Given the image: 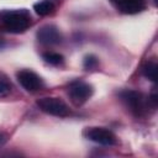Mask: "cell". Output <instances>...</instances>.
Listing matches in <instances>:
<instances>
[{"label":"cell","mask_w":158,"mask_h":158,"mask_svg":"<svg viewBox=\"0 0 158 158\" xmlns=\"http://www.w3.org/2000/svg\"><path fill=\"white\" fill-rule=\"evenodd\" d=\"M31 25V15L27 9H12L0 11V26L11 33L25 32Z\"/></svg>","instance_id":"6da1fadb"},{"label":"cell","mask_w":158,"mask_h":158,"mask_svg":"<svg viewBox=\"0 0 158 158\" xmlns=\"http://www.w3.org/2000/svg\"><path fill=\"white\" fill-rule=\"evenodd\" d=\"M99 65V59L93 56V54H89L84 58V68L88 69V70H91V69H96Z\"/></svg>","instance_id":"4fadbf2b"},{"label":"cell","mask_w":158,"mask_h":158,"mask_svg":"<svg viewBox=\"0 0 158 158\" xmlns=\"http://www.w3.org/2000/svg\"><path fill=\"white\" fill-rule=\"evenodd\" d=\"M16 77H17L19 83L21 84V86L27 91H37V90L42 89L44 85L42 78L38 74H36L35 72L28 70V69H22L20 72H17Z\"/></svg>","instance_id":"277c9868"},{"label":"cell","mask_w":158,"mask_h":158,"mask_svg":"<svg viewBox=\"0 0 158 158\" xmlns=\"http://www.w3.org/2000/svg\"><path fill=\"white\" fill-rule=\"evenodd\" d=\"M157 63L154 60H148L142 67V74L151 81H157Z\"/></svg>","instance_id":"30bf717a"},{"label":"cell","mask_w":158,"mask_h":158,"mask_svg":"<svg viewBox=\"0 0 158 158\" xmlns=\"http://www.w3.org/2000/svg\"><path fill=\"white\" fill-rule=\"evenodd\" d=\"M68 94L70 96V100L75 105H81L91 96L93 88H91V85H89V84H86L84 81L77 80V81L70 84Z\"/></svg>","instance_id":"5b68a950"},{"label":"cell","mask_w":158,"mask_h":158,"mask_svg":"<svg viewBox=\"0 0 158 158\" xmlns=\"http://www.w3.org/2000/svg\"><path fill=\"white\" fill-rule=\"evenodd\" d=\"M37 106L41 111L52 115V116H58V117H64L69 115V107L67 104L60 100L59 98H42L37 100Z\"/></svg>","instance_id":"7a4b0ae2"},{"label":"cell","mask_w":158,"mask_h":158,"mask_svg":"<svg viewBox=\"0 0 158 158\" xmlns=\"http://www.w3.org/2000/svg\"><path fill=\"white\" fill-rule=\"evenodd\" d=\"M85 136L88 139L102 146H112L117 142L116 136L110 130L104 127H89L85 131Z\"/></svg>","instance_id":"3957f363"},{"label":"cell","mask_w":158,"mask_h":158,"mask_svg":"<svg viewBox=\"0 0 158 158\" xmlns=\"http://www.w3.org/2000/svg\"><path fill=\"white\" fill-rule=\"evenodd\" d=\"M7 139V135L4 132H0V146H2Z\"/></svg>","instance_id":"5bb4252c"},{"label":"cell","mask_w":158,"mask_h":158,"mask_svg":"<svg viewBox=\"0 0 158 158\" xmlns=\"http://www.w3.org/2000/svg\"><path fill=\"white\" fill-rule=\"evenodd\" d=\"M42 57L46 63L52 64V65H59L64 62V57L57 52H46V53H43Z\"/></svg>","instance_id":"8fae6325"},{"label":"cell","mask_w":158,"mask_h":158,"mask_svg":"<svg viewBox=\"0 0 158 158\" xmlns=\"http://www.w3.org/2000/svg\"><path fill=\"white\" fill-rule=\"evenodd\" d=\"M37 40L43 44H58L62 41V35L56 26L44 25L38 30Z\"/></svg>","instance_id":"52a82bcc"},{"label":"cell","mask_w":158,"mask_h":158,"mask_svg":"<svg viewBox=\"0 0 158 158\" xmlns=\"http://www.w3.org/2000/svg\"><path fill=\"white\" fill-rule=\"evenodd\" d=\"M11 83L10 80L7 79V77L2 73H0V99L2 98H6L10 93H11Z\"/></svg>","instance_id":"7c38bea8"},{"label":"cell","mask_w":158,"mask_h":158,"mask_svg":"<svg viewBox=\"0 0 158 158\" xmlns=\"http://www.w3.org/2000/svg\"><path fill=\"white\" fill-rule=\"evenodd\" d=\"M120 99L123 101V104L133 112L135 115H141L144 110V101L141 93L136 90H122L120 93Z\"/></svg>","instance_id":"8992f818"},{"label":"cell","mask_w":158,"mask_h":158,"mask_svg":"<svg viewBox=\"0 0 158 158\" xmlns=\"http://www.w3.org/2000/svg\"><path fill=\"white\" fill-rule=\"evenodd\" d=\"M123 14H137L144 9V0H110Z\"/></svg>","instance_id":"ba28073f"},{"label":"cell","mask_w":158,"mask_h":158,"mask_svg":"<svg viewBox=\"0 0 158 158\" xmlns=\"http://www.w3.org/2000/svg\"><path fill=\"white\" fill-rule=\"evenodd\" d=\"M58 5V0H41L33 5V10L40 16H47L52 14Z\"/></svg>","instance_id":"9c48e42d"}]
</instances>
